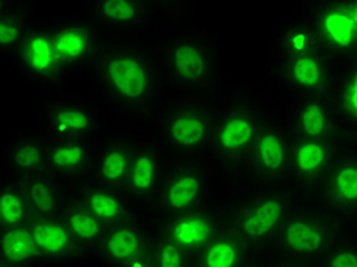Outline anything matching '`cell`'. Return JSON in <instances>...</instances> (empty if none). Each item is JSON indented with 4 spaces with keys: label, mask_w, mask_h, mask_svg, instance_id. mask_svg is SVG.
Instances as JSON below:
<instances>
[{
    "label": "cell",
    "mask_w": 357,
    "mask_h": 267,
    "mask_svg": "<svg viewBox=\"0 0 357 267\" xmlns=\"http://www.w3.org/2000/svg\"><path fill=\"white\" fill-rule=\"evenodd\" d=\"M96 78L104 95L121 110L147 116L160 95V68L142 46L113 45L102 51Z\"/></svg>",
    "instance_id": "obj_1"
},
{
    "label": "cell",
    "mask_w": 357,
    "mask_h": 267,
    "mask_svg": "<svg viewBox=\"0 0 357 267\" xmlns=\"http://www.w3.org/2000/svg\"><path fill=\"white\" fill-rule=\"evenodd\" d=\"M162 69L169 83L185 95L205 96L220 81V52L209 36L183 31L162 47Z\"/></svg>",
    "instance_id": "obj_2"
},
{
    "label": "cell",
    "mask_w": 357,
    "mask_h": 267,
    "mask_svg": "<svg viewBox=\"0 0 357 267\" xmlns=\"http://www.w3.org/2000/svg\"><path fill=\"white\" fill-rule=\"evenodd\" d=\"M220 106L206 96L185 95L162 110L158 132L162 144L178 158H202L209 151Z\"/></svg>",
    "instance_id": "obj_3"
},
{
    "label": "cell",
    "mask_w": 357,
    "mask_h": 267,
    "mask_svg": "<svg viewBox=\"0 0 357 267\" xmlns=\"http://www.w3.org/2000/svg\"><path fill=\"white\" fill-rule=\"evenodd\" d=\"M266 116L259 104L248 93H235L220 109L211 139L209 155L226 168L248 164Z\"/></svg>",
    "instance_id": "obj_4"
},
{
    "label": "cell",
    "mask_w": 357,
    "mask_h": 267,
    "mask_svg": "<svg viewBox=\"0 0 357 267\" xmlns=\"http://www.w3.org/2000/svg\"><path fill=\"white\" fill-rule=\"evenodd\" d=\"M294 209V199L286 188H261L235 208L228 226L243 241L249 255L257 254L273 245Z\"/></svg>",
    "instance_id": "obj_5"
},
{
    "label": "cell",
    "mask_w": 357,
    "mask_h": 267,
    "mask_svg": "<svg viewBox=\"0 0 357 267\" xmlns=\"http://www.w3.org/2000/svg\"><path fill=\"white\" fill-rule=\"evenodd\" d=\"M211 194V167L202 158H178L168 167L151 206L172 217L205 208Z\"/></svg>",
    "instance_id": "obj_6"
},
{
    "label": "cell",
    "mask_w": 357,
    "mask_h": 267,
    "mask_svg": "<svg viewBox=\"0 0 357 267\" xmlns=\"http://www.w3.org/2000/svg\"><path fill=\"white\" fill-rule=\"evenodd\" d=\"M337 240V228L328 215L313 209H294L273 245L287 263H312L319 261Z\"/></svg>",
    "instance_id": "obj_7"
},
{
    "label": "cell",
    "mask_w": 357,
    "mask_h": 267,
    "mask_svg": "<svg viewBox=\"0 0 357 267\" xmlns=\"http://www.w3.org/2000/svg\"><path fill=\"white\" fill-rule=\"evenodd\" d=\"M305 14L318 31L324 51L342 64L357 59V23L348 2H312Z\"/></svg>",
    "instance_id": "obj_8"
},
{
    "label": "cell",
    "mask_w": 357,
    "mask_h": 267,
    "mask_svg": "<svg viewBox=\"0 0 357 267\" xmlns=\"http://www.w3.org/2000/svg\"><path fill=\"white\" fill-rule=\"evenodd\" d=\"M275 72L284 91L298 100L324 96L330 93L337 74V61L327 52L275 59Z\"/></svg>",
    "instance_id": "obj_9"
},
{
    "label": "cell",
    "mask_w": 357,
    "mask_h": 267,
    "mask_svg": "<svg viewBox=\"0 0 357 267\" xmlns=\"http://www.w3.org/2000/svg\"><path fill=\"white\" fill-rule=\"evenodd\" d=\"M291 139L286 125L266 118L248 159L250 174L263 188L281 187L280 182L286 181Z\"/></svg>",
    "instance_id": "obj_10"
},
{
    "label": "cell",
    "mask_w": 357,
    "mask_h": 267,
    "mask_svg": "<svg viewBox=\"0 0 357 267\" xmlns=\"http://www.w3.org/2000/svg\"><path fill=\"white\" fill-rule=\"evenodd\" d=\"M63 70L87 68L98 63L101 36L98 26L84 19H63L54 22L47 29Z\"/></svg>",
    "instance_id": "obj_11"
},
{
    "label": "cell",
    "mask_w": 357,
    "mask_h": 267,
    "mask_svg": "<svg viewBox=\"0 0 357 267\" xmlns=\"http://www.w3.org/2000/svg\"><path fill=\"white\" fill-rule=\"evenodd\" d=\"M38 249L40 264L47 266H75L95 255L86 247L60 215L36 218L29 223Z\"/></svg>",
    "instance_id": "obj_12"
},
{
    "label": "cell",
    "mask_w": 357,
    "mask_h": 267,
    "mask_svg": "<svg viewBox=\"0 0 357 267\" xmlns=\"http://www.w3.org/2000/svg\"><path fill=\"white\" fill-rule=\"evenodd\" d=\"M339 150V142L294 137L286 179L303 190L318 187L322 183Z\"/></svg>",
    "instance_id": "obj_13"
},
{
    "label": "cell",
    "mask_w": 357,
    "mask_h": 267,
    "mask_svg": "<svg viewBox=\"0 0 357 267\" xmlns=\"http://www.w3.org/2000/svg\"><path fill=\"white\" fill-rule=\"evenodd\" d=\"M225 228L222 218L208 206L185 214L162 217L156 236L196 255Z\"/></svg>",
    "instance_id": "obj_14"
},
{
    "label": "cell",
    "mask_w": 357,
    "mask_h": 267,
    "mask_svg": "<svg viewBox=\"0 0 357 267\" xmlns=\"http://www.w3.org/2000/svg\"><path fill=\"white\" fill-rule=\"evenodd\" d=\"M321 196L328 211L342 218L357 215V150L340 148L324 177Z\"/></svg>",
    "instance_id": "obj_15"
},
{
    "label": "cell",
    "mask_w": 357,
    "mask_h": 267,
    "mask_svg": "<svg viewBox=\"0 0 357 267\" xmlns=\"http://www.w3.org/2000/svg\"><path fill=\"white\" fill-rule=\"evenodd\" d=\"M286 127L294 137L333 142L342 137L328 95L296 100Z\"/></svg>",
    "instance_id": "obj_16"
},
{
    "label": "cell",
    "mask_w": 357,
    "mask_h": 267,
    "mask_svg": "<svg viewBox=\"0 0 357 267\" xmlns=\"http://www.w3.org/2000/svg\"><path fill=\"white\" fill-rule=\"evenodd\" d=\"M15 56H17L23 74L40 84H55L64 72L50 32L43 28H28L25 37L15 51Z\"/></svg>",
    "instance_id": "obj_17"
},
{
    "label": "cell",
    "mask_w": 357,
    "mask_h": 267,
    "mask_svg": "<svg viewBox=\"0 0 357 267\" xmlns=\"http://www.w3.org/2000/svg\"><path fill=\"white\" fill-rule=\"evenodd\" d=\"M151 236L139 218L132 215L105 231L95 250L98 261L107 267H123L150 247Z\"/></svg>",
    "instance_id": "obj_18"
},
{
    "label": "cell",
    "mask_w": 357,
    "mask_h": 267,
    "mask_svg": "<svg viewBox=\"0 0 357 267\" xmlns=\"http://www.w3.org/2000/svg\"><path fill=\"white\" fill-rule=\"evenodd\" d=\"M46 132L54 142L84 139L98 130V118L95 112L78 101H52L46 106L45 113Z\"/></svg>",
    "instance_id": "obj_19"
},
{
    "label": "cell",
    "mask_w": 357,
    "mask_h": 267,
    "mask_svg": "<svg viewBox=\"0 0 357 267\" xmlns=\"http://www.w3.org/2000/svg\"><path fill=\"white\" fill-rule=\"evenodd\" d=\"M165 168L156 145L142 144L136 147L132 169L126 182L124 192L132 204H153Z\"/></svg>",
    "instance_id": "obj_20"
},
{
    "label": "cell",
    "mask_w": 357,
    "mask_h": 267,
    "mask_svg": "<svg viewBox=\"0 0 357 267\" xmlns=\"http://www.w3.org/2000/svg\"><path fill=\"white\" fill-rule=\"evenodd\" d=\"M93 156L91 141H56L50 145L47 173L60 182H84L91 179Z\"/></svg>",
    "instance_id": "obj_21"
},
{
    "label": "cell",
    "mask_w": 357,
    "mask_h": 267,
    "mask_svg": "<svg viewBox=\"0 0 357 267\" xmlns=\"http://www.w3.org/2000/svg\"><path fill=\"white\" fill-rule=\"evenodd\" d=\"M50 145L37 133H19L8 142L3 151L5 168L15 179L47 173Z\"/></svg>",
    "instance_id": "obj_22"
},
{
    "label": "cell",
    "mask_w": 357,
    "mask_h": 267,
    "mask_svg": "<svg viewBox=\"0 0 357 267\" xmlns=\"http://www.w3.org/2000/svg\"><path fill=\"white\" fill-rule=\"evenodd\" d=\"M136 145L112 139L95 150L91 182L123 190L132 169Z\"/></svg>",
    "instance_id": "obj_23"
},
{
    "label": "cell",
    "mask_w": 357,
    "mask_h": 267,
    "mask_svg": "<svg viewBox=\"0 0 357 267\" xmlns=\"http://www.w3.org/2000/svg\"><path fill=\"white\" fill-rule=\"evenodd\" d=\"M273 49L275 59H289V56L326 52L318 31H316L312 20L308 19L305 11L290 14L281 23L277 34H275Z\"/></svg>",
    "instance_id": "obj_24"
},
{
    "label": "cell",
    "mask_w": 357,
    "mask_h": 267,
    "mask_svg": "<svg viewBox=\"0 0 357 267\" xmlns=\"http://www.w3.org/2000/svg\"><path fill=\"white\" fill-rule=\"evenodd\" d=\"M328 98L342 136L357 141V59L337 70Z\"/></svg>",
    "instance_id": "obj_25"
},
{
    "label": "cell",
    "mask_w": 357,
    "mask_h": 267,
    "mask_svg": "<svg viewBox=\"0 0 357 267\" xmlns=\"http://www.w3.org/2000/svg\"><path fill=\"white\" fill-rule=\"evenodd\" d=\"M77 197L107 228L124 222L133 215L132 201H130L123 190L104 187V185L95 182H87L81 187Z\"/></svg>",
    "instance_id": "obj_26"
},
{
    "label": "cell",
    "mask_w": 357,
    "mask_h": 267,
    "mask_svg": "<svg viewBox=\"0 0 357 267\" xmlns=\"http://www.w3.org/2000/svg\"><path fill=\"white\" fill-rule=\"evenodd\" d=\"M20 182L25 191L32 220L61 214L69 197H66L63 185L56 177L50 173H42L20 179Z\"/></svg>",
    "instance_id": "obj_27"
},
{
    "label": "cell",
    "mask_w": 357,
    "mask_h": 267,
    "mask_svg": "<svg viewBox=\"0 0 357 267\" xmlns=\"http://www.w3.org/2000/svg\"><path fill=\"white\" fill-rule=\"evenodd\" d=\"M248 249L229 226L217 234L194 255V267H243L248 263Z\"/></svg>",
    "instance_id": "obj_28"
},
{
    "label": "cell",
    "mask_w": 357,
    "mask_h": 267,
    "mask_svg": "<svg viewBox=\"0 0 357 267\" xmlns=\"http://www.w3.org/2000/svg\"><path fill=\"white\" fill-rule=\"evenodd\" d=\"M93 23L109 31H126L141 26L149 17V8L144 2H93L91 5Z\"/></svg>",
    "instance_id": "obj_29"
},
{
    "label": "cell",
    "mask_w": 357,
    "mask_h": 267,
    "mask_svg": "<svg viewBox=\"0 0 357 267\" xmlns=\"http://www.w3.org/2000/svg\"><path fill=\"white\" fill-rule=\"evenodd\" d=\"M60 217L63 218V222L68 224V228L72 231V234H74L86 247L93 250L95 254V250L101 243L105 231L109 229L107 226L89 211L83 201L77 196L68 199Z\"/></svg>",
    "instance_id": "obj_30"
},
{
    "label": "cell",
    "mask_w": 357,
    "mask_h": 267,
    "mask_svg": "<svg viewBox=\"0 0 357 267\" xmlns=\"http://www.w3.org/2000/svg\"><path fill=\"white\" fill-rule=\"evenodd\" d=\"M0 261L20 267H34L40 264L38 249L29 224L2 231Z\"/></svg>",
    "instance_id": "obj_31"
},
{
    "label": "cell",
    "mask_w": 357,
    "mask_h": 267,
    "mask_svg": "<svg viewBox=\"0 0 357 267\" xmlns=\"http://www.w3.org/2000/svg\"><path fill=\"white\" fill-rule=\"evenodd\" d=\"M32 220L20 179H5L0 187V231L26 226Z\"/></svg>",
    "instance_id": "obj_32"
},
{
    "label": "cell",
    "mask_w": 357,
    "mask_h": 267,
    "mask_svg": "<svg viewBox=\"0 0 357 267\" xmlns=\"http://www.w3.org/2000/svg\"><path fill=\"white\" fill-rule=\"evenodd\" d=\"M26 14L17 5L0 3V47L2 52L17 51L28 31Z\"/></svg>",
    "instance_id": "obj_33"
},
{
    "label": "cell",
    "mask_w": 357,
    "mask_h": 267,
    "mask_svg": "<svg viewBox=\"0 0 357 267\" xmlns=\"http://www.w3.org/2000/svg\"><path fill=\"white\" fill-rule=\"evenodd\" d=\"M150 254L154 267H192L194 255L186 252L174 243L162 238L159 236H151Z\"/></svg>",
    "instance_id": "obj_34"
},
{
    "label": "cell",
    "mask_w": 357,
    "mask_h": 267,
    "mask_svg": "<svg viewBox=\"0 0 357 267\" xmlns=\"http://www.w3.org/2000/svg\"><path fill=\"white\" fill-rule=\"evenodd\" d=\"M319 267H357V241L337 240L321 258Z\"/></svg>",
    "instance_id": "obj_35"
},
{
    "label": "cell",
    "mask_w": 357,
    "mask_h": 267,
    "mask_svg": "<svg viewBox=\"0 0 357 267\" xmlns=\"http://www.w3.org/2000/svg\"><path fill=\"white\" fill-rule=\"evenodd\" d=\"M123 267H154L153 258H151V254H150V247L145 250V252L132 258V260L126 263Z\"/></svg>",
    "instance_id": "obj_36"
},
{
    "label": "cell",
    "mask_w": 357,
    "mask_h": 267,
    "mask_svg": "<svg viewBox=\"0 0 357 267\" xmlns=\"http://www.w3.org/2000/svg\"><path fill=\"white\" fill-rule=\"evenodd\" d=\"M281 267H313V266H310V263H286Z\"/></svg>",
    "instance_id": "obj_37"
},
{
    "label": "cell",
    "mask_w": 357,
    "mask_h": 267,
    "mask_svg": "<svg viewBox=\"0 0 357 267\" xmlns=\"http://www.w3.org/2000/svg\"><path fill=\"white\" fill-rule=\"evenodd\" d=\"M348 5H350L351 13H353V15H354L356 23H357V2H356V0H348Z\"/></svg>",
    "instance_id": "obj_38"
},
{
    "label": "cell",
    "mask_w": 357,
    "mask_h": 267,
    "mask_svg": "<svg viewBox=\"0 0 357 267\" xmlns=\"http://www.w3.org/2000/svg\"><path fill=\"white\" fill-rule=\"evenodd\" d=\"M243 267H267V266H264V264H255V263H249L248 261Z\"/></svg>",
    "instance_id": "obj_39"
},
{
    "label": "cell",
    "mask_w": 357,
    "mask_h": 267,
    "mask_svg": "<svg viewBox=\"0 0 357 267\" xmlns=\"http://www.w3.org/2000/svg\"><path fill=\"white\" fill-rule=\"evenodd\" d=\"M0 267H20V266H14V264H10L6 261H0Z\"/></svg>",
    "instance_id": "obj_40"
},
{
    "label": "cell",
    "mask_w": 357,
    "mask_h": 267,
    "mask_svg": "<svg viewBox=\"0 0 357 267\" xmlns=\"http://www.w3.org/2000/svg\"><path fill=\"white\" fill-rule=\"evenodd\" d=\"M192 267H194V266H192Z\"/></svg>",
    "instance_id": "obj_41"
}]
</instances>
